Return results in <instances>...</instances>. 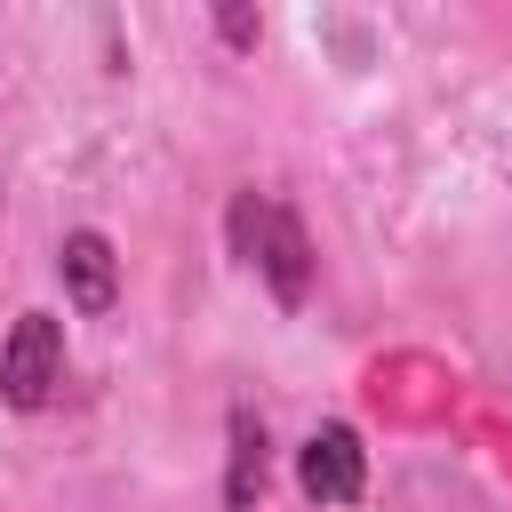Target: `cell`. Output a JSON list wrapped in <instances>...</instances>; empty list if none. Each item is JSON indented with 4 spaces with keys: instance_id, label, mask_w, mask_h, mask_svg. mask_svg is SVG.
I'll return each instance as SVG.
<instances>
[{
    "instance_id": "obj_6",
    "label": "cell",
    "mask_w": 512,
    "mask_h": 512,
    "mask_svg": "<svg viewBox=\"0 0 512 512\" xmlns=\"http://www.w3.org/2000/svg\"><path fill=\"white\" fill-rule=\"evenodd\" d=\"M216 32H224L232 48H256V32H264V24H256L248 8H216Z\"/></svg>"
},
{
    "instance_id": "obj_5",
    "label": "cell",
    "mask_w": 512,
    "mask_h": 512,
    "mask_svg": "<svg viewBox=\"0 0 512 512\" xmlns=\"http://www.w3.org/2000/svg\"><path fill=\"white\" fill-rule=\"evenodd\" d=\"M272 480V432L256 408H232V472H224V512H248Z\"/></svg>"
},
{
    "instance_id": "obj_3",
    "label": "cell",
    "mask_w": 512,
    "mask_h": 512,
    "mask_svg": "<svg viewBox=\"0 0 512 512\" xmlns=\"http://www.w3.org/2000/svg\"><path fill=\"white\" fill-rule=\"evenodd\" d=\"M296 488H304L312 504H360V488H368V448H360V432H352V424H320V432L296 448Z\"/></svg>"
},
{
    "instance_id": "obj_1",
    "label": "cell",
    "mask_w": 512,
    "mask_h": 512,
    "mask_svg": "<svg viewBox=\"0 0 512 512\" xmlns=\"http://www.w3.org/2000/svg\"><path fill=\"white\" fill-rule=\"evenodd\" d=\"M224 232H232V256L264 280V296L280 312H296L312 296V240H304V216L272 192H240L224 208Z\"/></svg>"
},
{
    "instance_id": "obj_2",
    "label": "cell",
    "mask_w": 512,
    "mask_h": 512,
    "mask_svg": "<svg viewBox=\"0 0 512 512\" xmlns=\"http://www.w3.org/2000/svg\"><path fill=\"white\" fill-rule=\"evenodd\" d=\"M64 384V320L56 312H16L8 344H0V400L16 416H40Z\"/></svg>"
},
{
    "instance_id": "obj_4",
    "label": "cell",
    "mask_w": 512,
    "mask_h": 512,
    "mask_svg": "<svg viewBox=\"0 0 512 512\" xmlns=\"http://www.w3.org/2000/svg\"><path fill=\"white\" fill-rule=\"evenodd\" d=\"M56 272H64L72 312H112V296H120V256H112V240H104V232H64Z\"/></svg>"
}]
</instances>
